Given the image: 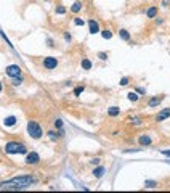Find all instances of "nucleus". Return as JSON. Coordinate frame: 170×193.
<instances>
[{
	"label": "nucleus",
	"instance_id": "obj_1",
	"mask_svg": "<svg viewBox=\"0 0 170 193\" xmlns=\"http://www.w3.org/2000/svg\"><path fill=\"white\" fill-rule=\"evenodd\" d=\"M5 151L8 155H28V146L24 143H21V142H7L5 143Z\"/></svg>",
	"mask_w": 170,
	"mask_h": 193
},
{
	"label": "nucleus",
	"instance_id": "obj_2",
	"mask_svg": "<svg viewBox=\"0 0 170 193\" xmlns=\"http://www.w3.org/2000/svg\"><path fill=\"white\" fill-rule=\"evenodd\" d=\"M28 134L31 135L34 140H39L43 132H42V127H40L39 122H35V121H29L28 122Z\"/></svg>",
	"mask_w": 170,
	"mask_h": 193
},
{
	"label": "nucleus",
	"instance_id": "obj_3",
	"mask_svg": "<svg viewBox=\"0 0 170 193\" xmlns=\"http://www.w3.org/2000/svg\"><path fill=\"white\" fill-rule=\"evenodd\" d=\"M21 72H23V69L19 68L18 65H10V66H7L5 68V74H7L8 77H18V76H21Z\"/></svg>",
	"mask_w": 170,
	"mask_h": 193
},
{
	"label": "nucleus",
	"instance_id": "obj_4",
	"mask_svg": "<svg viewBox=\"0 0 170 193\" xmlns=\"http://www.w3.org/2000/svg\"><path fill=\"white\" fill-rule=\"evenodd\" d=\"M39 162H40V155L35 151H31V153L28 151V155H26V164L35 166V164H39Z\"/></svg>",
	"mask_w": 170,
	"mask_h": 193
},
{
	"label": "nucleus",
	"instance_id": "obj_5",
	"mask_svg": "<svg viewBox=\"0 0 170 193\" xmlns=\"http://www.w3.org/2000/svg\"><path fill=\"white\" fill-rule=\"evenodd\" d=\"M58 58H55V56H47V58H43V68L48 69V71H52V69H55L56 66H58Z\"/></svg>",
	"mask_w": 170,
	"mask_h": 193
},
{
	"label": "nucleus",
	"instance_id": "obj_6",
	"mask_svg": "<svg viewBox=\"0 0 170 193\" xmlns=\"http://www.w3.org/2000/svg\"><path fill=\"white\" fill-rule=\"evenodd\" d=\"M138 143L141 145V146H149V145L153 143V140H151V137L148 134H141L138 137Z\"/></svg>",
	"mask_w": 170,
	"mask_h": 193
},
{
	"label": "nucleus",
	"instance_id": "obj_7",
	"mask_svg": "<svg viewBox=\"0 0 170 193\" xmlns=\"http://www.w3.org/2000/svg\"><path fill=\"white\" fill-rule=\"evenodd\" d=\"M88 29H90V34H98V32H100V26H98V21H95V19H88Z\"/></svg>",
	"mask_w": 170,
	"mask_h": 193
},
{
	"label": "nucleus",
	"instance_id": "obj_8",
	"mask_svg": "<svg viewBox=\"0 0 170 193\" xmlns=\"http://www.w3.org/2000/svg\"><path fill=\"white\" fill-rule=\"evenodd\" d=\"M167 117H170V108H165V110H162L159 114L156 116V121L157 122H162V121H165Z\"/></svg>",
	"mask_w": 170,
	"mask_h": 193
},
{
	"label": "nucleus",
	"instance_id": "obj_9",
	"mask_svg": "<svg viewBox=\"0 0 170 193\" xmlns=\"http://www.w3.org/2000/svg\"><path fill=\"white\" fill-rule=\"evenodd\" d=\"M162 100H164V96H153V98L148 101V106H149V108H154V106H157V105L162 103Z\"/></svg>",
	"mask_w": 170,
	"mask_h": 193
},
{
	"label": "nucleus",
	"instance_id": "obj_10",
	"mask_svg": "<svg viewBox=\"0 0 170 193\" xmlns=\"http://www.w3.org/2000/svg\"><path fill=\"white\" fill-rule=\"evenodd\" d=\"M16 117L14 116H8V117H5L3 119V126L5 127H13V126H16Z\"/></svg>",
	"mask_w": 170,
	"mask_h": 193
},
{
	"label": "nucleus",
	"instance_id": "obj_11",
	"mask_svg": "<svg viewBox=\"0 0 170 193\" xmlns=\"http://www.w3.org/2000/svg\"><path fill=\"white\" fill-rule=\"evenodd\" d=\"M104 172H106V169H104L103 166H100V167L93 169V176L96 177V179H101V177L104 176Z\"/></svg>",
	"mask_w": 170,
	"mask_h": 193
},
{
	"label": "nucleus",
	"instance_id": "obj_12",
	"mask_svg": "<svg viewBox=\"0 0 170 193\" xmlns=\"http://www.w3.org/2000/svg\"><path fill=\"white\" fill-rule=\"evenodd\" d=\"M80 66H82V69H85V71H90V69H92V61L88 58H82Z\"/></svg>",
	"mask_w": 170,
	"mask_h": 193
},
{
	"label": "nucleus",
	"instance_id": "obj_13",
	"mask_svg": "<svg viewBox=\"0 0 170 193\" xmlns=\"http://www.w3.org/2000/svg\"><path fill=\"white\" fill-rule=\"evenodd\" d=\"M119 37H120L122 40H125V42L130 40V34H129V31H127V29H120V31H119Z\"/></svg>",
	"mask_w": 170,
	"mask_h": 193
},
{
	"label": "nucleus",
	"instance_id": "obj_14",
	"mask_svg": "<svg viewBox=\"0 0 170 193\" xmlns=\"http://www.w3.org/2000/svg\"><path fill=\"white\" fill-rule=\"evenodd\" d=\"M108 114L111 117H116V116H119V114H120V108H117V106H111L108 110Z\"/></svg>",
	"mask_w": 170,
	"mask_h": 193
},
{
	"label": "nucleus",
	"instance_id": "obj_15",
	"mask_svg": "<svg viewBox=\"0 0 170 193\" xmlns=\"http://www.w3.org/2000/svg\"><path fill=\"white\" fill-rule=\"evenodd\" d=\"M156 15H157V7H149L148 11H146V16L148 18H156Z\"/></svg>",
	"mask_w": 170,
	"mask_h": 193
},
{
	"label": "nucleus",
	"instance_id": "obj_16",
	"mask_svg": "<svg viewBox=\"0 0 170 193\" xmlns=\"http://www.w3.org/2000/svg\"><path fill=\"white\" fill-rule=\"evenodd\" d=\"M127 98H129L130 101H133V103H136V101L140 100V96H138V93H136V92H129V93H127Z\"/></svg>",
	"mask_w": 170,
	"mask_h": 193
},
{
	"label": "nucleus",
	"instance_id": "obj_17",
	"mask_svg": "<svg viewBox=\"0 0 170 193\" xmlns=\"http://www.w3.org/2000/svg\"><path fill=\"white\" fill-rule=\"evenodd\" d=\"M80 10H82V2H74L72 7H71V11L72 13H79Z\"/></svg>",
	"mask_w": 170,
	"mask_h": 193
},
{
	"label": "nucleus",
	"instance_id": "obj_18",
	"mask_svg": "<svg viewBox=\"0 0 170 193\" xmlns=\"http://www.w3.org/2000/svg\"><path fill=\"white\" fill-rule=\"evenodd\" d=\"M129 122H130L132 126H141V124H143L141 117H138V116H135V117H130V119H129Z\"/></svg>",
	"mask_w": 170,
	"mask_h": 193
},
{
	"label": "nucleus",
	"instance_id": "obj_19",
	"mask_svg": "<svg viewBox=\"0 0 170 193\" xmlns=\"http://www.w3.org/2000/svg\"><path fill=\"white\" fill-rule=\"evenodd\" d=\"M100 32H101V37H103V39H111L112 37L111 29H103V31H100Z\"/></svg>",
	"mask_w": 170,
	"mask_h": 193
},
{
	"label": "nucleus",
	"instance_id": "obj_20",
	"mask_svg": "<svg viewBox=\"0 0 170 193\" xmlns=\"http://www.w3.org/2000/svg\"><path fill=\"white\" fill-rule=\"evenodd\" d=\"M19 84H23V77H21V76L13 77V81H11V85H13V87H18Z\"/></svg>",
	"mask_w": 170,
	"mask_h": 193
},
{
	"label": "nucleus",
	"instance_id": "obj_21",
	"mask_svg": "<svg viewBox=\"0 0 170 193\" xmlns=\"http://www.w3.org/2000/svg\"><path fill=\"white\" fill-rule=\"evenodd\" d=\"M55 13H56V15H64V13H66V8L59 5V7H56V8H55Z\"/></svg>",
	"mask_w": 170,
	"mask_h": 193
},
{
	"label": "nucleus",
	"instance_id": "obj_22",
	"mask_svg": "<svg viewBox=\"0 0 170 193\" xmlns=\"http://www.w3.org/2000/svg\"><path fill=\"white\" fill-rule=\"evenodd\" d=\"M48 137H50V140H56V138H59V135H58V132L50 131V132H48Z\"/></svg>",
	"mask_w": 170,
	"mask_h": 193
},
{
	"label": "nucleus",
	"instance_id": "obj_23",
	"mask_svg": "<svg viewBox=\"0 0 170 193\" xmlns=\"http://www.w3.org/2000/svg\"><path fill=\"white\" fill-rule=\"evenodd\" d=\"M83 90H85V87H83V85H79V87H76V90H74V95H76V96H79L80 93L83 92Z\"/></svg>",
	"mask_w": 170,
	"mask_h": 193
},
{
	"label": "nucleus",
	"instance_id": "obj_24",
	"mask_svg": "<svg viewBox=\"0 0 170 193\" xmlns=\"http://www.w3.org/2000/svg\"><path fill=\"white\" fill-rule=\"evenodd\" d=\"M74 24H76V26H83V24H85V21L82 19V18H74Z\"/></svg>",
	"mask_w": 170,
	"mask_h": 193
},
{
	"label": "nucleus",
	"instance_id": "obj_25",
	"mask_svg": "<svg viewBox=\"0 0 170 193\" xmlns=\"http://www.w3.org/2000/svg\"><path fill=\"white\" fill-rule=\"evenodd\" d=\"M98 58H100L101 61H106V60H108V53H104V52H100V53H98Z\"/></svg>",
	"mask_w": 170,
	"mask_h": 193
},
{
	"label": "nucleus",
	"instance_id": "obj_26",
	"mask_svg": "<svg viewBox=\"0 0 170 193\" xmlns=\"http://www.w3.org/2000/svg\"><path fill=\"white\" fill-rule=\"evenodd\" d=\"M145 185L148 187V188H154V187H156V182H153V180H146Z\"/></svg>",
	"mask_w": 170,
	"mask_h": 193
},
{
	"label": "nucleus",
	"instance_id": "obj_27",
	"mask_svg": "<svg viewBox=\"0 0 170 193\" xmlns=\"http://www.w3.org/2000/svg\"><path fill=\"white\" fill-rule=\"evenodd\" d=\"M55 127L56 129H63V121L61 119H56L55 121Z\"/></svg>",
	"mask_w": 170,
	"mask_h": 193
},
{
	"label": "nucleus",
	"instance_id": "obj_28",
	"mask_svg": "<svg viewBox=\"0 0 170 193\" xmlns=\"http://www.w3.org/2000/svg\"><path fill=\"white\" fill-rule=\"evenodd\" d=\"M129 77H122V79H120V85H129Z\"/></svg>",
	"mask_w": 170,
	"mask_h": 193
},
{
	"label": "nucleus",
	"instance_id": "obj_29",
	"mask_svg": "<svg viewBox=\"0 0 170 193\" xmlns=\"http://www.w3.org/2000/svg\"><path fill=\"white\" fill-rule=\"evenodd\" d=\"M64 40H66V42H71V40H72V37H71L69 32H64Z\"/></svg>",
	"mask_w": 170,
	"mask_h": 193
},
{
	"label": "nucleus",
	"instance_id": "obj_30",
	"mask_svg": "<svg viewBox=\"0 0 170 193\" xmlns=\"http://www.w3.org/2000/svg\"><path fill=\"white\" fill-rule=\"evenodd\" d=\"M160 153H162L164 156H169L170 158V150H160Z\"/></svg>",
	"mask_w": 170,
	"mask_h": 193
},
{
	"label": "nucleus",
	"instance_id": "obj_31",
	"mask_svg": "<svg viewBox=\"0 0 170 193\" xmlns=\"http://www.w3.org/2000/svg\"><path fill=\"white\" fill-rule=\"evenodd\" d=\"M100 161H101L100 158H93V159H92L90 162H92V164H100Z\"/></svg>",
	"mask_w": 170,
	"mask_h": 193
},
{
	"label": "nucleus",
	"instance_id": "obj_32",
	"mask_svg": "<svg viewBox=\"0 0 170 193\" xmlns=\"http://www.w3.org/2000/svg\"><path fill=\"white\" fill-rule=\"evenodd\" d=\"M169 3H170V0H162V7H164V8L169 7Z\"/></svg>",
	"mask_w": 170,
	"mask_h": 193
},
{
	"label": "nucleus",
	"instance_id": "obj_33",
	"mask_svg": "<svg viewBox=\"0 0 170 193\" xmlns=\"http://www.w3.org/2000/svg\"><path fill=\"white\" fill-rule=\"evenodd\" d=\"M47 42H48V47H55V45H53V40H52V39H47Z\"/></svg>",
	"mask_w": 170,
	"mask_h": 193
},
{
	"label": "nucleus",
	"instance_id": "obj_34",
	"mask_svg": "<svg viewBox=\"0 0 170 193\" xmlns=\"http://www.w3.org/2000/svg\"><path fill=\"white\" fill-rule=\"evenodd\" d=\"M0 92H2V82H0Z\"/></svg>",
	"mask_w": 170,
	"mask_h": 193
}]
</instances>
